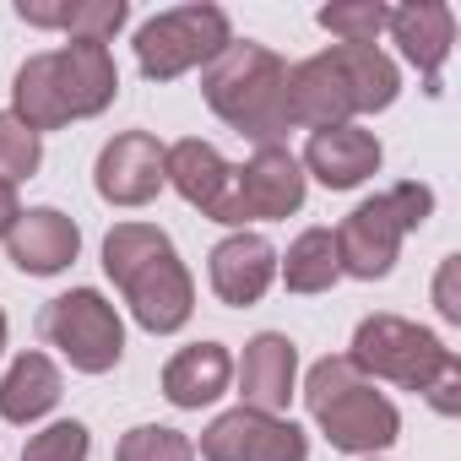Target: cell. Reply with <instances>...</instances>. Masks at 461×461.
<instances>
[{
	"mask_svg": "<svg viewBox=\"0 0 461 461\" xmlns=\"http://www.w3.org/2000/svg\"><path fill=\"white\" fill-rule=\"evenodd\" d=\"M385 28L396 33L402 55L423 71V82H429V93H434V87H439V66H445V55H450V44H456V12L439 6V0H412V6H396V12H391Z\"/></svg>",
	"mask_w": 461,
	"mask_h": 461,
	"instance_id": "ac0fdd59",
	"label": "cell"
},
{
	"mask_svg": "<svg viewBox=\"0 0 461 461\" xmlns=\"http://www.w3.org/2000/svg\"><path fill=\"white\" fill-rule=\"evenodd\" d=\"M429 212H434V190L418 185V179H407V185H396V190H385V195L353 206V212L342 217V228L331 234V240H337V267H342L348 277H358V283L385 277V272L396 267L402 234L423 228Z\"/></svg>",
	"mask_w": 461,
	"mask_h": 461,
	"instance_id": "5b68a950",
	"label": "cell"
},
{
	"mask_svg": "<svg viewBox=\"0 0 461 461\" xmlns=\"http://www.w3.org/2000/svg\"><path fill=\"white\" fill-rule=\"evenodd\" d=\"M0 348H6V315H0Z\"/></svg>",
	"mask_w": 461,
	"mask_h": 461,
	"instance_id": "4dcf8cb0",
	"label": "cell"
},
{
	"mask_svg": "<svg viewBox=\"0 0 461 461\" xmlns=\"http://www.w3.org/2000/svg\"><path fill=\"white\" fill-rule=\"evenodd\" d=\"M60 402V369L44 353H23L6 380H0V418L6 423H33Z\"/></svg>",
	"mask_w": 461,
	"mask_h": 461,
	"instance_id": "44dd1931",
	"label": "cell"
},
{
	"mask_svg": "<svg viewBox=\"0 0 461 461\" xmlns=\"http://www.w3.org/2000/svg\"><path fill=\"white\" fill-rule=\"evenodd\" d=\"M304 206V168L288 147H261L234 168V222H277Z\"/></svg>",
	"mask_w": 461,
	"mask_h": 461,
	"instance_id": "30bf717a",
	"label": "cell"
},
{
	"mask_svg": "<svg viewBox=\"0 0 461 461\" xmlns=\"http://www.w3.org/2000/svg\"><path fill=\"white\" fill-rule=\"evenodd\" d=\"M163 174L195 212H206L212 222H234V168L222 163L212 141H195V136L174 141L163 158Z\"/></svg>",
	"mask_w": 461,
	"mask_h": 461,
	"instance_id": "4fadbf2b",
	"label": "cell"
},
{
	"mask_svg": "<svg viewBox=\"0 0 461 461\" xmlns=\"http://www.w3.org/2000/svg\"><path fill=\"white\" fill-rule=\"evenodd\" d=\"M120 93V71H114V55L109 44H93V39H71L66 50H50V55H33L17 82H12V98H17V120L28 131H60L71 120H87V114H104Z\"/></svg>",
	"mask_w": 461,
	"mask_h": 461,
	"instance_id": "6da1fadb",
	"label": "cell"
},
{
	"mask_svg": "<svg viewBox=\"0 0 461 461\" xmlns=\"http://www.w3.org/2000/svg\"><path fill=\"white\" fill-rule=\"evenodd\" d=\"M44 147H39V131H28L17 114H0V185H17L39 168Z\"/></svg>",
	"mask_w": 461,
	"mask_h": 461,
	"instance_id": "484cf974",
	"label": "cell"
},
{
	"mask_svg": "<svg viewBox=\"0 0 461 461\" xmlns=\"http://www.w3.org/2000/svg\"><path fill=\"white\" fill-rule=\"evenodd\" d=\"M201 456L206 461H310V439L288 418L234 407L201 434Z\"/></svg>",
	"mask_w": 461,
	"mask_h": 461,
	"instance_id": "9c48e42d",
	"label": "cell"
},
{
	"mask_svg": "<svg viewBox=\"0 0 461 461\" xmlns=\"http://www.w3.org/2000/svg\"><path fill=\"white\" fill-rule=\"evenodd\" d=\"M277 277V250L261 240V234H228L217 250H212V288L222 304H256Z\"/></svg>",
	"mask_w": 461,
	"mask_h": 461,
	"instance_id": "9a60e30c",
	"label": "cell"
},
{
	"mask_svg": "<svg viewBox=\"0 0 461 461\" xmlns=\"http://www.w3.org/2000/svg\"><path fill=\"white\" fill-rule=\"evenodd\" d=\"M39 331H44V342H55V348L71 358V369H82V375H104V369H114L120 353H125V326H120L114 304H109L98 288H71V294L50 299L44 315H39Z\"/></svg>",
	"mask_w": 461,
	"mask_h": 461,
	"instance_id": "ba28073f",
	"label": "cell"
},
{
	"mask_svg": "<svg viewBox=\"0 0 461 461\" xmlns=\"http://www.w3.org/2000/svg\"><path fill=\"white\" fill-rule=\"evenodd\" d=\"M114 461H195V445L179 434V429H163V423H141L120 439Z\"/></svg>",
	"mask_w": 461,
	"mask_h": 461,
	"instance_id": "d4e9b609",
	"label": "cell"
},
{
	"mask_svg": "<svg viewBox=\"0 0 461 461\" xmlns=\"http://www.w3.org/2000/svg\"><path fill=\"white\" fill-rule=\"evenodd\" d=\"M228 44H234L228 12L195 0V6H174V12H158L152 23H141L136 66H141L147 82H174V77H185L195 66H212Z\"/></svg>",
	"mask_w": 461,
	"mask_h": 461,
	"instance_id": "52a82bcc",
	"label": "cell"
},
{
	"mask_svg": "<svg viewBox=\"0 0 461 461\" xmlns=\"http://www.w3.org/2000/svg\"><path fill=\"white\" fill-rule=\"evenodd\" d=\"M294 375H299V348L283 331H261V337L245 342V364H240L245 407L277 418L288 407V396H294Z\"/></svg>",
	"mask_w": 461,
	"mask_h": 461,
	"instance_id": "e0dca14e",
	"label": "cell"
},
{
	"mask_svg": "<svg viewBox=\"0 0 461 461\" xmlns=\"http://www.w3.org/2000/svg\"><path fill=\"white\" fill-rule=\"evenodd\" d=\"M456 272H461V261L450 256V261L439 267V277H434V304H439V315H445V321H461V299H456Z\"/></svg>",
	"mask_w": 461,
	"mask_h": 461,
	"instance_id": "83f0119b",
	"label": "cell"
},
{
	"mask_svg": "<svg viewBox=\"0 0 461 461\" xmlns=\"http://www.w3.org/2000/svg\"><path fill=\"white\" fill-rule=\"evenodd\" d=\"M17 17L28 28H60L71 39L104 44V39H114L125 28L131 6L125 0H17Z\"/></svg>",
	"mask_w": 461,
	"mask_h": 461,
	"instance_id": "d6986e66",
	"label": "cell"
},
{
	"mask_svg": "<svg viewBox=\"0 0 461 461\" xmlns=\"http://www.w3.org/2000/svg\"><path fill=\"white\" fill-rule=\"evenodd\" d=\"M283 109H288V125H304V131H331V125H348L358 109H353V87L342 77V66L326 55L315 60H299L283 82Z\"/></svg>",
	"mask_w": 461,
	"mask_h": 461,
	"instance_id": "7c38bea8",
	"label": "cell"
},
{
	"mask_svg": "<svg viewBox=\"0 0 461 461\" xmlns=\"http://www.w3.org/2000/svg\"><path fill=\"white\" fill-rule=\"evenodd\" d=\"M380 141L369 136V131H358V125H331V131H315L310 136V147H304V163L299 168H310L326 190H353V185H364L375 168H380Z\"/></svg>",
	"mask_w": 461,
	"mask_h": 461,
	"instance_id": "2e32d148",
	"label": "cell"
},
{
	"mask_svg": "<svg viewBox=\"0 0 461 461\" xmlns=\"http://www.w3.org/2000/svg\"><path fill=\"white\" fill-rule=\"evenodd\" d=\"M337 277H342V267H337V240H331V228H310V234H299V240L288 245L283 283H288L294 294H326Z\"/></svg>",
	"mask_w": 461,
	"mask_h": 461,
	"instance_id": "603a6c76",
	"label": "cell"
},
{
	"mask_svg": "<svg viewBox=\"0 0 461 461\" xmlns=\"http://www.w3.org/2000/svg\"><path fill=\"white\" fill-rule=\"evenodd\" d=\"M87 450H93L87 423L66 418V423H50L44 434H33L28 450H23V461H87Z\"/></svg>",
	"mask_w": 461,
	"mask_h": 461,
	"instance_id": "4316f807",
	"label": "cell"
},
{
	"mask_svg": "<svg viewBox=\"0 0 461 461\" xmlns=\"http://www.w3.org/2000/svg\"><path fill=\"white\" fill-rule=\"evenodd\" d=\"M163 158H168V147H163L158 136H147V131L114 136V141L98 152V195L114 201V206H147V201L168 185Z\"/></svg>",
	"mask_w": 461,
	"mask_h": 461,
	"instance_id": "8fae6325",
	"label": "cell"
},
{
	"mask_svg": "<svg viewBox=\"0 0 461 461\" xmlns=\"http://www.w3.org/2000/svg\"><path fill=\"white\" fill-rule=\"evenodd\" d=\"M23 217V206H17V190L12 185H0V240H6L12 234V222Z\"/></svg>",
	"mask_w": 461,
	"mask_h": 461,
	"instance_id": "f546056e",
	"label": "cell"
},
{
	"mask_svg": "<svg viewBox=\"0 0 461 461\" xmlns=\"http://www.w3.org/2000/svg\"><path fill=\"white\" fill-rule=\"evenodd\" d=\"M304 402H310V418L326 429V439L348 456H375V450L396 445V434H402L396 407L364 380V369L353 358H321L310 369Z\"/></svg>",
	"mask_w": 461,
	"mask_h": 461,
	"instance_id": "277c9868",
	"label": "cell"
},
{
	"mask_svg": "<svg viewBox=\"0 0 461 461\" xmlns=\"http://www.w3.org/2000/svg\"><path fill=\"white\" fill-rule=\"evenodd\" d=\"M228 375H234V358H228L222 342H195L185 353L168 358L163 369V396L174 407H206L228 391Z\"/></svg>",
	"mask_w": 461,
	"mask_h": 461,
	"instance_id": "ffe728a7",
	"label": "cell"
},
{
	"mask_svg": "<svg viewBox=\"0 0 461 461\" xmlns=\"http://www.w3.org/2000/svg\"><path fill=\"white\" fill-rule=\"evenodd\" d=\"M104 272L120 283L131 315L152 337L179 331L190 321V310H195L190 272L174 256V240L163 234V228H152V222H120V228H109V240H104Z\"/></svg>",
	"mask_w": 461,
	"mask_h": 461,
	"instance_id": "7a4b0ae2",
	"label": "cell"
},
{
	"mask_svg": "<svg viewBox=\"0 0 461 461\" xmlns=\"http://www.w3.org/2000/svg\"><path fill=\"white\" fill-rule=\"evenodd\" d=\"M331 60L342 66L358 114H375V109H391V104H396L402 77H396V66L380 55V44H331Z\"/></svg>",
	"mask_w": 461,
	"mask_h": 461,
	"instance_id": "7402d4cb",
	"label": "cell"
},
{
	"mask_svg": "<svg viewBox=\"0 0 461 461\" xmlns=\"http://www.w3.org/2000/svg\"><path fill=\"white\" fill-rule=\"evenodd\" d=\"M348 358L364 375H380V380H391L402 391H423V396L461 364L434 331H423V326H412L402 315H369V321H358Z\"/></svg>",
	"mask_w": 461,
	"mask_h": 461,
	"instance_id": "8992f818",
	"label": "cell"
},
{
	"mask_svg": "<svg viewBox=\"0 0 461 461\" xmlns=\"http://www.w3.org/2000/svg\"><path fill=\"white\" fill-rule=\"evenodd\" d=\"M429 407H434V412H445V418H450V412H461V364H456L434 391H429Z\"/></svg>",
	"mask_w": 461,
	"mask_h": 461,
	"instance_id": "f1b7e54d",
	"label": "cell"
},
{
	"mask_svg": "<svg viewBox=\"0 0 461 461\" xmlns=\"http://www.w3.org/2000/svg\"><path fill=\"white\" fill-rule=\"evenodd\" d=\"M283 82L288 66L267 50V44H228L212 66H206V104L217 120H228L240 136L277 147V136L288 131V109H283Z\"/></svg>",
	"mask_w": 461,
	"mask_h": 461,
	"instance_id": "3957f363",
	"label": "cell"
},
{
	"mask_svg": "<svg viewBox=\"0 0 461 461\" xmlns=\"http://www.w3.org/2000/svg\"><path fill=\"white\" fill-rule=\"evenodd\" d=\"M82 250V234H77V222L55 206H33L12 222V234H6V256L17 272H33V277H55L77 261Z\"/></svg>",
	"mask_w": 461,
	"mask_h": 461,
	"instance_id": "5bb4252c",
	"label": "cell"
},
{
	"mask_svg": "<svg viewBox=\"0 0 461 461\" xmlns=\"http://www.w3.org/2000/svg\"><path fill=\"white\" fill-rule=\"evenodd\" d=\"M391 23V6L380 0H337V6H321V28L337 33L342 44H375Z\"/></svg>",
	"mask_w": 461,
	"mask_h": 461,
	"instance_id": "cb8c5ba5",
	"label": "cell"
}]
</instances>
